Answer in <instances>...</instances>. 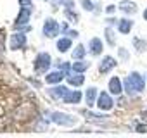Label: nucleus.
<instances>
[{"mask_svg":"<svg viewBox=\"0 0 147 138\" xmlns=\"http://www.w3.org/2000/svg\"><path fill=\"white\" fill-rule=\"evenodd\" d=\"M59 33H61V26H59V23H57L55 19L49 17V19L43 23V35H45L47 38H55Z\"/></svg>","mask_w":147,"mask_h":138,"instance_id":"4","label":"nucleus"},{"mask_svg":"<svg viewBox=\"0 0 147 138\" xmlns=\"http://www.w3.org/2000/svg\"><path fill=\"white\" fill-rule=\"evenodd\" d=\"M87 67H88V62H85V60L82 59V60H78L75 66H73V71H75V73H85Z\"/></svg>","mask_w":147,"mask_h":138,"instance_id":"23","label":"nucleus"},{"mask_svg":"<svg viewBox=\"0 0 147 138\" xmlns=\"http://www.w3.org/2000/svg\"><path fill=\"white\" fill-rule=\"evenodd\" d=\"M97 105H99V109H100V111H111V109H113V105H114L113 97H109V93H107V92H102V93L99 95V98H97Z\"/></svg>","mask_w":147,"mask_h":138,"instance_id":"7","label":"nucleus"},{"mask_svg":"<svg viewBox=\"0 0 147 138\" xmlns=\"http://www.w3.org/2000/svg\"><path fill=\"white\" fill-rule=\"evenodd\" d=\"M131 26H133V23L130 19H119L118 21V31L123 33V35H128L130 29H131Z\"/></svg>","mask_w":147,"mask_h":138,"instance_id":"17","label":"nucleus"},{"mask_svg":"<svg viewBox=\"0 0 147 138\" xmlns=\"http://www.w3.org/2000/svg\"><path fill=\"white\" fill-rule=\"evenodd\" d=\"M123 86H125V92L128 95H137V93H140L144 90V78L138 73H130L125 78Z\"/></svg>","mask_w":147,"mask_h":138,"instance_id":"1","label":"nucleus"},{"mask_svg":"<svg viewBox=\"0 0 147 138\" xmlns=\"http://www.w3.org/2000/svg\"><path fill=\"white\" fill-rule=\"evenodd\" d=\"M106 11H107V12H109V14H111V12H114V5H109V7H107V9H106Z\"/></svg>","mask_w":147,"mask_h":138,"instance_id":"33","label":"nucleus"},{"mask_svg":"<svg viewBox=\"0 0 147 138\" xmlns=\"http://www.w3.org/2000/svg\"><path fill=\"white\" fill-rule=\"evenodd\" d=\"M61 69H62V73H64V74H69V71H71V66L66 62V64H61Z\"/></svg>","mask_w":147,"mask_h":138,"instance_id":"28","label":"nucleus"},{"mask_svg":"<svg viewBox=\"0 0 147 138\" xmlns=\"http://www.w3.org/2000/svg\"><path fill=\"white\" fill-rule=\"evenodd\" d=\"M49 119L54 123V124H59V126H69V124H75L76 123V117L71 116V114H64V112H52L49 116Z\"/></svg>","mask_w":147,"mask_h":138,"instance_id":"3","label":"nucleus"},{"mask_svg":"<svg viewBox=\"0 0 147 138\" xmlns=\"http://www.w3.org/2000/svg\"><path fill=\"white\" fill-rule=\"evenodd\" d=\"M31 114H33V105H31V104H24V105H21V107H18V109L14 111L12 117H14L16 121H26Z\"/></svg>","mask_w":147,"mask_h":138,"instance_id":"5","label":"nucleus"},{"mask_svg":"<svg viewBox=\"0 0 147 138\" xmlns=\"http://www.w3.org/2000/svg\"><path fill=\"white\" fill-rule=\"evenodd\" d=\"M50 69V55L47 52H42L36 55V60H35V71L36 74H45Z\"/></svg>","mask_w":147,"mask_h":138,"instance_id":"2","label":"nucleus"},{"mask_svg":"<svg viewBox=\"0 0 147 138\" xmlns=\"http://www.w3.org/2000/svg\"><path fill=\"white\" fill-rule=\"evenodd\" d=\"M19 2H21V5H26V7H30L31 0H19Z\"/></svg>","mask_w":147,"mask_h":138,"instance_id":"30","label":"nucleus"},{"mask_svg":"<svg viewBox=\"0 0 147 138\" xmlns=\"http://www.w3.org/2000/svg\"><path fill=\"white\" fill-rule=\"evenodd\" d=\"M131 43H133V47L137 48V52H144V50L147 48V42H144V40H140V38H133Z\"/></svg>","mask_w":147,"mask_h":138,"instance_id":"22","label":"nucleus"},{"mask_svg":"<svg viewBox=\"0 0 147 138\" xmlns=\"http://www.w3.org/2000/svg\"><path fill=\"white\" fill-rule=\"evenodd\" d=\"M118 55L121 57V60H123V62H126V60L130 59V55H128V50H126V48H119V50H118Z\"/></svg>","mask_w":147,"mask_h":138,"instance_id":"26","label":"nucleus"},{"mask_svg":"<svg viewBox=\"0 0 147 138\" xmlns=\"http://www.w3.org/2000/svg\"><path fill=\"white\" fill-rule=\"evenodd\" d=\"M33 129H36V131H45V129H47V119L40 117V119L36 121V126H35Z\"/></svg>","mask_w":147,"mask_h":138,"instance_id":"25","label":"nucleus"},{"mask_svg":"<svg viewBox=\"0 0 147 138\" xmlns=\"http://www.w3.org/2000/svg\"><path fill=\"white\" fill-rule=\"evenodd\" d=\"M118 9L121 12H125V14H133L137 11V4L131 2V0H121L119 5H118Z\"/></svg>","mask_w":147,"mask_h":138,"instance_id":"10","label":"nucleus"},{"mask_svg":"<svg viewBox=\"0 0 147 138\" xmlns=\"http://www.w3.org/2000/svg\"><path fill=\"white\" fill-rule=\"evenodd\" d=\"M82 114H83L88 121H106V119H107V116H104V114H94V112H90V111H87V109H82Z\"/></svg>","mask_w":147,"mask_h":138,"instance_id":"18","label":"nucleus"},{"mask_svg":"<svg viewBox=\"0 0 147 138\" xmlns=\"http://www.w3.org/2000/svg\"><path fill=\"white\" fill-rule=\"evenodd\" d=\"M114 67H116V59H113L111 55H107V57H104V59L100 60L99 71H100V73H107V71H111V69H114Z\"/></svg>","mask_w":147,"mask_h":138,"instance_id":"9","label":"nucleus"},{"mask_svg":"<svg viewBox=\"0 0 147 138\" xmlns=\"http://www.w3.org/2000/svg\"><path fill=\"white\" fill-rule=\"evenodd\" d=\"M62 78H64V73H62V71H54V73H49L45 80H47V83H50V85H57V83L62 81Z\"/></svg>","mask_w":147,"mask_h":138,"instance_id":"16","label":"nucleus"},{"mask_svg":"<svg viewBox=\"0 0 147 138\" xmlns=\"http://www.w3.org/2000/svg\"><path fill=\"white\" fill-rule=\"evenodd\" d=\"M104 35H106V40H107V43H109V45L113 47V45L116 43V38H114V33H113V28H109V26H107V28L104 29Z\"/></svg>","mask_w":147,"mask_h":138,"instance_id":"24","label":"nucleus"},{"mask_svg":"<svg viewBox=\"0 0 147 138\" xmlns=\"http://www.w3.org/2000/svg\"><path fill=\"white\" fill-rule=\"evenodd\" d=\"M67 83L73 85V86H82V85L85 83V76H83V73H76V76H69Z\"/></svg>","mask_w":147,"mask_h":138,"instance_id":"19","label":"nucleus"},{"mask_svg":"<svg viewBox=\"0 0 147 138\" xmlns=\"http://www.w3.org/2000/svg\"><path fill=\"white\" fill-rule=\"evenodd\" d=\"M82 5L85 11H94V4H92V0H82Z\"/></svg>","mask_w":147,"mask_h":138,"instance_id":"27","label":"nucleus"},{"mask_svg":"<svg viewBox=\"0 0 147 138\" xmlns=\"http://www.w3.org/2000/svg\"><path fill=\"white\" fill-rule=\"evenodd\" d=\"M66 4V0H54V5H62Z\"/></svg>","mask_w":147,"mask_h":138,"instance_id":"31","label":"nucleus"},{"mask_svg":"<svg viewBox=\"0 0 147 138\" xmlns=\"http://www.w3.org/2000/svg\"><path fill=\"white\" fill-rule=\"evenodd\" d=\"M30 16H31V11H30V7L23 5V9H21L19 16H18V19H16L14 29H16V28H19V26H24V24H28V21H30Z\"/></svg>","mask_w":147,"mask_h":138,"instance_id":"8","label":"nucleus"},{"mask_svg":"<svg viewBox=\"0 0 147 138\" xmlns=\"http://www.w3.org/2000/svg\"><path fill=\"white\" fill-rule=\"evenodd\" d=\"M71 45H73V40H71L69 36H62V38L57 42V50L64 54V52H67V50L71 48Z\"/></svg>","mask_w":147,"mask_h":138,"instance_id":"15","label":"nucleus"},{"mask_svg":"<svg viewBox=\"0 0 147 138\" xmlns=\"http://www.w3.org/2000/svg\"><path fill=\"white\" fill-rule=\"evenodd\" d=\"M88 50H90L92 55L102 54V42H100V38H92L90 40V45H88Z\"/></svg>","mask_w":147,"mask_h":138,"instance_id":"13","label":"nucleus"},{"mask_svg":"<svg viewBox=\"0 0 147 138\" xmlns=\"http://www.w3.org/2000/svg\"><path fill=\"white\" fill-rule=\"evenodd\" d=\"M61 31H62V33L66 35V31H69V24H67V23H64V24L61 26Z\"/></svg>","mask_w":147,"mask_h":138,"instance_id":"29","label":"nucleus"},{"mask_svg":"<svg viewBox=\"0 0 147 138\" xmlns=\"http://www.w3.org/2000/svg\"><path fill=\"white\" fill-rule=\"evenodd\" d=\"M11 50H19V48H24L26 47V36L24 33H14L11 36V43H9Z\"/></svg>","mask_w":147,"mask_h":138,"instance_id":"6","label":"nucleus"},{"mask_svg":"<svg viewBox=\"0 0 147 138\" xmlns=\"http://www.w3.org/2000/svg\"><path fill=\"white\" fill-rule=\"evenodd\" d=\"M144 19L147 21V9H145V12H144Z\"/></svg>","mask_w":147,"mask_h":138,"instance_id":"34","label":"nucleus"},{"mask_svg":"<svg viewBox=\"0 0 147 138\" xmlns=\"http://www.w3.org/2000/svg\"><path fill=\"white\" fill-rule=\"evenodd\" d=\"M66 93H67V88H66V86H54V88H50V90L47 92V95H49L50 98H54V100L62 98Z\"/></svg>","mask_w":147,"mask_h":138,"instance_id":"12","label":"nucleus"},{"mask_svg":"<svg viewBox=\"0 0 147 138\" xmlns=\"http://www.w3.org/2000/svg\"><path fill=\"white\" fill-rule=\"evenodd\" d=\"M123 85H121V80L119 78H111L109 80V92L113 93V95H121V92H123Z\"/></svg>","mask_w":147,"mask_h":138,"instance_id":"11","label":"nucleus"},{"mask_svg":"<svg viewBox=\"0 0 147 138\" xmlns=\"http://www.w3.org/2000/svg\"><path fill=\"white\" fill-rule=\"evenodd\" d=\"M142 119H144V121H147V109H145V111H142Z\"/></svg>","mask_w":147,"mask_h":138,"instance_id":"32","label":"nucleus"},{"mask_svg":"<svg viewBox=\"0 0 147 138\" xmlns=\"http://www.w3.org/2000/svg\"><path fill=\"white\" fill-rule=\"evenodd\" d=\"M82 93L80 92H67L64 97H62V100L66 102V104H78L80 100H82Z\"/></svg>","mask_w":147,"mask_h":138,"instance_id":"14","label":"nucleus"},{"mask_svg":"<svg viewBox=\"0 0 147 138\" xmlns=\"http://www.w3.org/2000/svg\"><path fill=\"white\" fill-rule=\"evenodd\" d=\"M85 98H87V104L88 105H94V102L97 98V88H88L87 93H85Z\"/></svg>","mask_w":147,"mask_h":138,"instance_id":"20","label":"nucleus"},{"mask_svg":"<svg viewBox=\"0 0 147 138\" xmlns=\"http://www.w3.org/2000/svg\"><path fill=\"white\" fill-rule=\"evenodd\" d=\"M83 57H85V47L80 43V45H78L75 50H73V59H76V60H82Z\"/></svg>","mask_w":147,"mask_h":138,"instance_id":"21","label":"nucleus"}]
</instances>
